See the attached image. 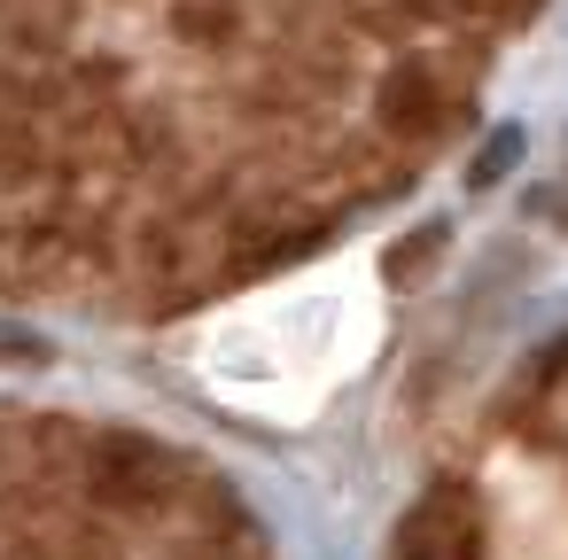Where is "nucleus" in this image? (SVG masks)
Here are the masks:
<instances>
[{"instance_id": "nucleus-1", "label": "nucleus", "mask_w": 568, "mask_h": 560, "mask_svg": "<svg viewBox=\"0 0 568 560\" xmlns=\"http://www.w3.org/2000/svg\"><path fill=\"white\" fill-rule=\"evenodd\" d=\"M0 560H24V544H17L9 529H0ZM32 560H48V552H32Z\"/></svg>"}]
</instances>
